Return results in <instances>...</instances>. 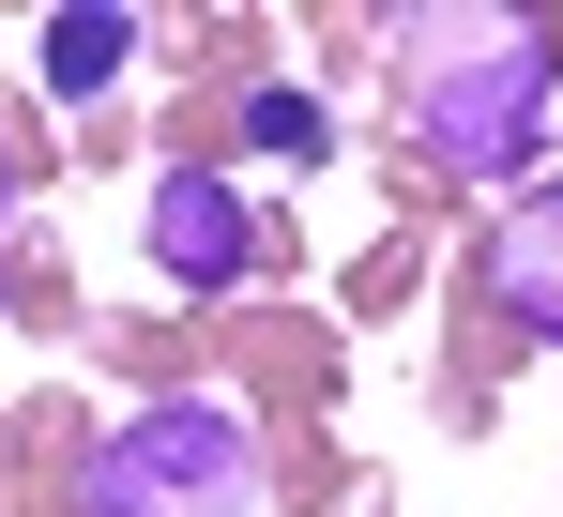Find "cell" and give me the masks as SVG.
I'll list each match as a JSON object with an SVG mask.
<instances>
[{
  "mask_svg": "<svg viewBox=\"0 0 563 517\" xmlns=\"http://www.w3.org/2000/svg\"><path fill=\"white\" fill-rule=\"evenodd\" d=\"M396 46L427 62L411 107H427V153L457 183H518L533 168V122H549V46L518 15H396Z\"/></svg>",
  "mask_w": 563,
  "mask_h": 517,
  "instance_id": "6da1fadb",
  "label": "cell"
},
{
  "mask_svg": "<svg viewBox=\"0 0 563 517\" xmlns=\"http://www.w3.org/2000/svg\"><path fill=\"white\" fill-rule=\"evenodd\" d=\"M92 517H260V441L229 396H153L92 457Z\"/></svg>",
  "mask_w": 563,
  "mask_h": 517,
  "instance_id": "7a4b0ae2",
  "label": "cell"
},
{
  "mask_svg": "<svg viewBox=\"0 0 563 517\" xmlns=\"http://www.w3.org/2000/svg\"><path fill=\"white\" fill-rule=\"evenodd\" d=\"M153 258H168L184 289H229V274L260 258V213H244L213 168H168V183H153Z\"/></svg>",
  "mask_w": 563,
  "mask_h": 517,
  "instance_id": "3957f363",
  "label": "cell"
},
{
  "mask_svg": "<svg viewBox=\"0 0 563 517\" xmlns=\"http://www.w3.org/2000/svg\"><path fill=\"white\" fill-rule=\"evenodd\" d=\"M487 289H503V320H533V336L563 350V183L503 213V244H487Z\"/></svg>",
  "mask_w": 563,
  "mask_h": 517,
  "instance_id": "277c9868",
  "label": "cell"
},
{
  "mask_svg": "<svg viewBox=\"0 0 563 517\" xmlns=\"http://www.w3.org/2000/svg\"><path fill=\"white\" fill-rule=\"evenodd\" d=\"M122 62H137V15H122V0H77V15H46V91H62V107H92Z\"/></svg>",
  "mask_w": 563,
  "mask_h": 517,
  "instance_id": "5b68a950",
  "label": "cell"
},
{
  "mask_svg": "<svg viewBox=\"0 0 563 517\" xmlns=\"http://www.w3.org/2000/svg\"><path fill=\"white\" fill-rule=\"evenodd\" d=\"M244 138H260V153H320V107H305V91H260Z\"/></svg>",
  "mask_w": 563,
  "mask_h": 517,
  "instance_id": "8992f818",
  "label": "cell"
}]
</instances>
